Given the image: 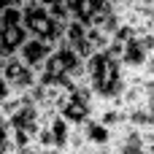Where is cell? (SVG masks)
I'll list each match as a JSON object with an SVG mask.
<instances>
[{
    "mask_svg": "<svg viewBox=\"0 0 154 154\" xmlns=\"http://www.w3.org/2000/svg\"><path fill=\"white\" fill-rule=\"evenodd\" d=\"M84 84L97 100H119L127 84L119 57H114L108 49H97L89 57H84Z\"/></svg>",
    "mask_w": 154,
    "mask_h": 154,
    "instance_id": "obj_1",
    "label": "cell"
},
{
    "mask_svg": "<svg viewBox=\"0 0 154 154\" xmlns=\"http://www.w3.org/2000/svg\"><path fill=\"white\" fill-rule=\"evenodd\" d=\"M38 81L70 89V87H76V84L84 81V60L68 43L57 41L54 49H51V54L46 57V62L38 68Z\"/></svg>",
    "mask_w": 154,
    "mask_h": 154,
    "instance_id": "obj_2",
    "label": "cell"
},
{
    "mask_svg": "<svg viewBox=\"0 0 154 154\" xmlns=\"http://www.w3.org/2000/svg\"><path fill=\"white\" fill-rule=\"evenodd\" d=\"M5 116H8V130H11L14 152H38L35 133H38V125H41V111L30 100V95Z\"/></svg>",
    "mask_w": 154,
    "mask_h": 154,
    "instance_id": "obj_3",
    "label": "cell"
},
{
    "mask_svg": "<svg viewBox=\"0 0 154 154\" xmlns=\"http://www.w3.org/2000/svg\"><path fill=\"white\" fill-rule=\"evenodd\" d=\"M68 11H70V19L81 24H95L111 35L119 27V14H114L111 0H68Z\"/></svg>",
    "mask_w": 154,
    "mask_h": 154,
    "instance_id": "obj_4",
    "label": "cell"
},
{
    "mask_svg": "<svg viewBox=\"0 0 154 154\" xmlns=\"http://www.w3.org/2000/svg\"><path fill=\"white\" fill-rule=\"evenodd\" d=\"M95 106H97V97L92 95V89L81 81L70 89H65L57 100V114L65 116L70 125H81L87 122L92 114H95Z\"/></svg>",
    "mask_w": 154,
    "mask_h": 154,
    "instance_id": "obj_5",
    "label": "cell"
},
{
    "mask_svg": "<svg viewBox=\"0 0 154 154\" xmlns=\"http://www.w3.org/2000/svg\"><path fill=\"white\" fill-rule=\"evenodd\" d=\"M22 24L27 35L43 38L49 43H57L65 30V22H60L46 5H22Z\"/></svg>",
    "mask_w": 154,
    "mask_h": 154,
    "instance_id": "obj_6",
    "label": "cell"
},
{
    "mask_svg": "<svg viewBox=\"0 0 154 154\" xmlns=\"http://www.w3.org/2000/svg\"><path fill=\"white\" fill-rule=\"evenodd\" d=\"M122 43V51H119V62L125 70H133V73H143L146 68V60L154 51V30H133Z\"/></svg>",
    "mask_w": 154,
    "mask_h": 154,
    "instance_id": "obj_7",
    "label": "cell"
},
{
    "mask_svg": "<svg viewBox=\"0 0 154 154\" xmlns=\"http://www.w3.org/2000/svg\"><path fill=\"white\" fill-rule=\"evenodd\" d=\"M27 30L22 24V5H5L0 11V57H11L24 43Z\"/></svg>",
    "mask_w": 154,
    "mask_h": 154,
    "instance_id": "obj_8",
    "label": "cell"
},
{
    "mask_svg": "<svg viewBox=\"0 0 154 154\" xmlns=\"http://www.w3.org/2000/svg\"><path fill=\"white\" fill-rule=\"evenodd\" d=\"M5 84L11 87V92H30L38 81V73L19 60V54H11V57H3V73Z\"/></svg>",
    "mask_w": 154,
    "mask_h": 154,
    "instance_id": "obj_9",
    "label": "cell"
},
{
    "mask_svg": "<svg viewBox=\"0 0 154 154\" xmlns=\"http://www.w3.org/2000/svg\"><path fill=\"white\" fill-rule=\"evenodd\" d=\"M60 41L68 43L81 60L95 51V49H92V41H89V24H81V22H76V19H68V22H65V30H62V38H60Z\"/></svg>",
    "mask_w": 154,
    "mask_h": 154,
    "instance_id": "obj_10",
    "label": "cell"
},
{
    "mask_svg": "<svg viewBox=\"0 0 154 154\" xmlns=\"http://www.w3.org/2000/svg\"><path fill=\"white\" fill-rule=\"evenodd\" d=\"M79 130L84 135L87 152H108V146H111V127H106L100 119L89 116L87 122L79 125Z\"/></svg>",
    "mask_w": 154,
    "mask_h": 154,
    "instance_id": "obj_11",
    "label": "cell"
},
{
    "mask_svg": "<svg viewBox=\"0 0 154 154\" xmlns=\"http://www.w3.org/2000/svg\"><path fill=\"white\" fill-rule=\"evenodd\" d=\"M51 49H54V43L43 41V38H32V35H27L16 54H19V60H22V62H27V65L38 73V68L46 62V57L51 54Z\"/></svg>",
    "mask_w": 154,
    "mask_h": 154,
    "instance_id": "obj_12",
    "label": "cell"
},
{
    "mask_svg": "<svg viewBox=\"0 0 154 154\" xmlns=\"http://www.w3.org/2000/svg\"><path fill=\"white\" fill-rule=\"evenodd\" d=\"M46 127H49V149H51V152H68V141H70L73 125H70L65 116H60V114L54 111V114L49 116Z\"/></svg>",
    "mask_w": 154,
    "mask_h": 154,
    "instance_id": "obj_13",
    "label": "cell"
},
{
    "mask_svg": "<svg viewBox=\"0 0 154 154\" xmlns=\"http://www.w3.org/2000/svg\"><path fill=\"white\" fill-rule=\"evenodd\" d=\"M14 152V141H11V130H8V116L0 111V154Z\"/></svg>",
    "mask_w": 154,
    "mask_h": 154,
    "instance_id": "obj_14",
    "label": "cell"
},
{
    "mask_svg": "<svg viewBox=\"0 0 154 154\" xmlns=\"http://www.w3.org/2000/svg\"><path fill=\"white\" fill-rule=\"evenodd\" d=\"M8 95H11V87H8V84H5V79L0 76V103H3Z\"/></svg>",
    "mask_w": 154,
    "mask_h": 154,
    "instance_id": "obj_15",
    "label": "cell"
},
{
    "mask_svg": "<svg viewBox=\"0 0 154 154\" xmlns=\"http://www.w3.org/2000/svg\"><path fill=\"white\" fill-rule=\"evenodd\" d=\"M54 3H57V0H22V5H46V8L54 5Z\"/></svg>",
    "mask_w": 154,
    "mask_h": 154,
    "instance_id": "obj_16",
    "label": "cell"
},
{
    "mask_svg": "<svg viewBox=\"0 0 154 154\" xmlns=\"http://www.w3.org/2000/svg\"><path fill=\"white\" fill-rule=\"evenodd\" d=\"M143 73H146V76H152V79H154V51L149 54V60H146V68H143Z\"/></svg>",
    "mask_w": 154,
    "mask_h": 154,
    "instance_id": "obj_17",
    "label": "cell"
},
{
    "mask_svg": "<svg viewBox=\"0 0 154 154\" xmlns=\"http://www.w3.org/2000/svg\"><path fill=\"white\" fill-rule=\"evenodd\" d=\"M5 5H11V3H8V0H0V11H3Z\"/></svg>",
    "mask_w": 154,
    "mask_h": 154,
    "instance_id": "obj_18",
    "label": "cell"
},
{
    "mask_svg": "<svg viewBox=\"0 0 154 154\" xmlns=\"http://www.w3.org/2000/svg\"><path fill=\"white\" fill-rule=\"evenodd\" d=\"M8 3H11V5H22V0H8Z\"/></svg>",
    "mask_w": 154,
    "mask_h": 154,
    "instance_id": "obj_19",
    "label": "cell"
},
{
    "mask_svg": "<svg viewBox=\"0 0 154 154\" xmlns=\"http://www.w3.org/2000/svg\"><path fill=\"white\" fill-rule=\"evenodd\" d=\"M130 3H154V0H130Z\"/></svg>",
    "mask_w": 154,
    "mask_h": 154,
    "instance_id": "obj_20",
    "label": "cell"
},
{
    "mask_svg": "<svg viewBox=\"0 0 154 154\" xmlns=\"http://www.w3.org/2000/svg\"><path fill=\"white\" fill-rule=\"evenodd\" d=\"M0 73H3V57H0Z\"/></svg>",
    "mask_w": 154,
    "mask_h": 154,
    "instance_id": "obj_21",
    "label": "cell"
}]
</instances>
